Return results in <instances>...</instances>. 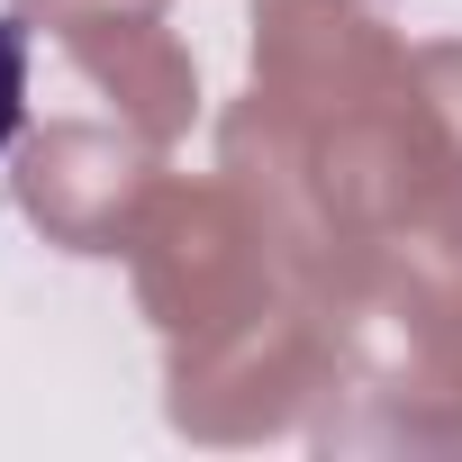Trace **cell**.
<instances>
[{"label": "cell", "mask_w": 462, "mask_h": 462, "mask_svg": "<svg viewBox=\"0 0 462 462\" xmlns=\"http://www.w3.org/2000/svg\"><path fill=\"white\" fill-rule=\"evenodd\" d=\"M19 127H28V28L0 10V154L19 145Z\"/></svg>", "instance_id": "6da1fadb"}]
</instances>
